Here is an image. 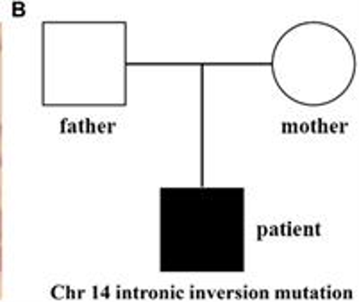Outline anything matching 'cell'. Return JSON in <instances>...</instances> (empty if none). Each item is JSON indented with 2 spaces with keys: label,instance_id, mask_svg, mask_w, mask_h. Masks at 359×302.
<instances>
[{
  "label": "cell",
  "instance_id": "cell-3",
  "mask_svg": "<svg viewBox=\"0 0 359 302\" xmlns=\"http://www.w3.org/2000/svg\"><path fill=\"white\" fill-rule=\"evenodd\" d=\"M0 270H2V249H0Z\"/></svg>",
  "mask_w": 359,
  "mask_h": 302
},
{
  "label": "cell",
  "instance_id": "cell-1",
  "mask_svg": "<svg viewBox=\"0 0 359 302\" xmlns=\"http://www.w3.org/2000/svg\"><path fill=\"white\" fill-rule=\"evenodd\" d=\"M0 166H2V127H0Z\"/></svg>",
  "mask_w": 359,
  "mask_h": 302
},
{
  "label": "cell",
  "instance_id": "cell-2",
  "mask_svg": "<svg viewBox=\"0 0 359 302\" xmlns=\"http://www.w3.org/2000/svg\"><path fill=\"white\" fill-rule=\"evenodd\" d=\"M0 51H2V25H0Z\"/></svg>",
  "mask_w": 359,
  "mask_h": 302
},
{
  "label": "cell",
  "instance_id": "cell-4",
  "mask_svg": "<svg viewBox=\"0 0 359 302\" xmlns=\"http://www.w3.org/2000/svg\"><path fill=\"white\" fill-rule=\"evenodd\" d=\"M0 222H2V213H0ZM0 238H2V231H0Z\"/></svg>",
  "mask_w": 359,
  "mask_h": 302
}]
</instances>
